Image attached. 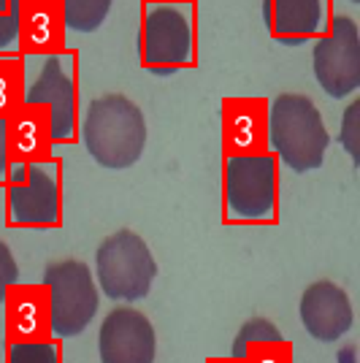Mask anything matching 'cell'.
<instances>
[{"label":"cell","mask_w":360,"mask_h":363,"mask_svg":"<svg viewBox=\"0 0 360 363\" xmlns=\"http://www.w3.org/2000/svg\"><path fill=\"white\" fill-rule=\"evenodd\" d=\"M154 325L133 306H117L101 323V363H154Z\"/></svg>","instance_id":"10"},{"label":"cell","mask_w":360,"mask_h":363,"mask_svg":"<svg viewBox=\"0 0 360 363\" xmlns=\"http://www.w3.org/2000/svg\"><path fill=\"white\" fill-rule=\"evenodd\" d=\"M144 3L150 6V3H179V0H144Z\"/></svg>","instance_id":"25"},{"label":"cell","mask_w":360,"mask_h":363,"mask_svg":"<svg viewBox=\"0 0 360 363\" xmlns=\"http://www.w3.org/2000/svg\"><path fill=\"white\" fill-rule=\"evenodd\" d=\"M11 147H9V117H0V182L9 179Z\"/></svg>","instance_id":"23"},{"label":"cell","mask_w":360,"mask_h":363,"mask_svg":"<svg viewBox=\"0 0 360 363\" xmlns=\"http://www.w3.org/2000/svg\"><path fill=\"white\" fill-rule=\"evenodd\" d=\"M95 274L108 298L114 301H138L147 298L157 277V263L150 244L135 230H114L95 250Z\"/></svg>","instance_id":"4"},{"label":"cell","mask_w":360,"mask_h":363,"mask_svg":"<svg viewBox=\"0 0 360 363\" xmlns=\"http://www.w3.org/2000/svg\"><path fill=\"white\" fill-rule=\"evenodd\" d=\"M266 138L276 160L306 174L325 163L330 136L317 104L303 92H282L269 104Z\"/></svg>","instance_id":"2"},{"label":"cell","mask_w":360,"mask_h":363,"mask_svg":"<svg viewBox=\"0 0 360 363\" xmlns=\"http://www.w3.org/2000/svg\"><path fill=\"white\" fill-rule=\"evenodd\" d=\"M46 312L49 328L71 339L79 336L95 320L98 312V288L87 263L81 260H57L44 272Z\"/></svg>","instance_id":"6"},{"label":"cell","mask_w":360,"mask_h":363,"mask_svg":"<svg viewBox=\"0 0 360 363\" xmlns=\"http://www.w3.org/2000/svg\"><path fill=\"white\" fill-rule=\"evenodd\" d=\"M141 65L171 76L196 65V3H150L141 28Z\"/></svg>","instance_id":"3"},{"label":"cell","mask_w":360,"mask_h":363,"mask_svg":"<svg viewBox=\"0 0 360 363\" xmlns=\"http://www.w3.org/2000/svg\"><path fill=\"white\" fill-rule=\"evenodd\" d=\"M352 301L347 290L330 279H317L300 296V323L317 342H339L352 328Z\"/></svg>","instance_id":"11"},{"label":"cell","mask_w":360,"mask_h":363,"mask_svg":"<svg viewBox=\"0 0 360 363\" xmlns=\"http://www.w3.org/2000/svg\"><path fill=\"white\" fill-rule=\"evenodd\" d=\"M19 279V266H16V257L14 252L9 250V244L0 239V303L6 301L9 296V288L16 285Z\"/></svg>","instance_id":"22"},{"label":"cell","mask_w":360,"mask_h":363,"mask_svg":"<svg viewBox=\"0 0 360 363\" xmlns=\"http://www.w3.org/2000/svg\"><path fill=\"white\" fill-rule=\"evenodd\" d=\"M274 342L279 345L282 333H279V328L271 320H247L239 328V333H236V339H233V358H247L252 345H274Z\"/></svg>","instance_id":"18"},{"label":"cell","mask_w":360,"mask_h":363,"mask_svg":"<svg viewBox=\"0 0 360 363\" xmlns=\"http://www.w3.org/2000/svg\"><path fill=\"white\" fill-rule=\"evenodd\" d=\"M6 203L16 225H57L62 217L60 166L46 160L28 163L25 179L9 182Z\"/></svg>","instance_id":"9"},{"label":"cell","mask_w":360,"mask_h":363,"mask_svg":"<svg viewBox=\"0 0 360 363\" xmlns=\"http://www.w3.org/2000/svg\"><path fill=\"white\" fill-rule=\"evenodd\" d=\"M336 363H358V350L352 347V345H347L336 352Z\"/></svg>","instance_id":"24"},{"label":"cell","mask_w":360,"mask_h":363,"mask_svg":"<svg viewBox=\"0 0 360 363\" xmlns=\"http://www.w3.org/2000/svg\"><path fill=\"white\" fill-rule=\"evenodd\" d=\"M81 141L101 168L122 171L135 166L147 147L144 111L122 92L101 95L87 106L81 122Z\"/></svg>","instance_id":"1"},{"label":"cell","mask_w":360,"mask_h":363,"mask_svg":"<svg viewBox=\"0 0 360 363\" xmlns=\"http://www.w3.org/2000/svg\"><path fill=\"white\" fill-rule=\"evenodd\" d=\"M263 16L271 35L287 46H300L328 30L325 0H263Z\"/></svg>","instance_id":"12"},{"label":"cell","mask_w":360,"mask_h":363,"mask_svg":"<svg viewBox=\"0 0 360 363\" xmlns=\"http://www.w3.org/2000/svg\"><path fill=\"white\" fill-rule=\"evenodd\" d=\"M65 11L62 0H22L19 14V55H57L65 52Z\"/></svg>","instance_id":"13"},{"label":"cell","mask_w":360,"mask_h":363,"mask_svg":"<svg viewBox=\"0 0 360 363\" xmlns=\"http://www.w3.org/2000/svg\"><path fill=\"white\" fill-rule=\"evenodd\" d=\"M19 14L22 0H0V57L19 52Z\"/></svg>","instance_id":"19"},{"label":"cell","mask_w":360,"mask_h":363,"mask_svg":"<svg viewBox=\"0 0 360 363\" xmlns=\"http://www.w3.org/2000/svg\"><path fill=\"white\" fill-rule=\"evenodd\" d=\"M9 147L11 160L19 163H41L49 160L52 136H49V111L46 106L22 104L9 117Z\"/></svg>","instance_id":"15"},{"label":"cell","mask_w":360,"mask_h":363,"mask_svg":"<svg viewBox=\"0 0 360 363\" xmlns=\"http://www.w3.org/2000/svg\"><path fill=\"white\" fill-rule=\"evenodd\" d=\"M25 104L46 106L52 144H65L76 130V82L74 57L65 52L46 55L38 74L25 84Z\"/></svg>","instance_id":"8"},{"label":"cell","mask_w":360,"mask_h":363,"mask_svg":"<svg viewBox=\"0 0 360 363\" xmlns=\"http://www.w3.org/2000/svg\"><path fill=\"white\" fill-rule=\"evenodd\" d=\"M339 141L344 152L352 157V166H360V101H352L344 108L342 117V128H339Z\"/></svg>","instance_id":"20"},{"label":"cell","mask_w":360,"mask_h":363,"mask_svg":"<svg viewBox=\"0 0 360 363\" xmlns=\"http://www.w3.org/2000/svg\"><path fill=\"white\" fill-rule=\"evenodd\" d=\"M223 114H225L227 155H260L269 150V138H266L269 101L227 98L223 104Z\"/></svg>","instance_id":"14"},{"label":"cell","mask_w":360,"mask_h":363,"mask_svg":"<svg viewBox=\"0 0 360 363\" xmlns=\"http://www.w3.org/2000/svg\"><path fill=\"white\" fill-rule=\"evenodd\" d=\"M312 74L325 95L336 101L360 87V33L352 16H330L328 30L312 49Z\"/></svg>","instance_id":"7"},{"label":"cell","mask_w":360,"mask_h":363,"mask_svg":"<svg viewBox=\"0 0 360 363\" xmlns=\"http://www.w3.org/2000/svg\"><path fill=\"white\" fill-rule=\"evenodd\" d=\"M349 3H355V6H358V3H360V0H349Z\"/></svg>","instance_id":"26"},{"label":"cell","mask_w":360,"mask_h":363,"mask_svg":"<svg viewBox=\"0 0 360 363\" xmlns=\"http://www.w3.org/2000/svg\"><path fill=\"white\" fill-rule=\"evenodd\" d=\"M114 0H62L65 28L68 33H95L101 30Z\"/></svg>","instance_id":"16"},{"label":"cell","mask_w":360,"mask_h":363,"mask_svg":"<svg viewBox=\"0 0 360 363\" xmlns=\"http://www.w3.org/2000/svg\"><path fill=\"white\" fill-rule=\"evenodd\" d=\"M25 65L19 57H0V117H11L25 104Z\"/></svg>","instance_id":"17"},{"label":"cell","mask_w":360,"mask_h":363,"mask_svg":"<svg viewBox=\"0 0 360 363\" xmlns=\"http://www.w3.org/2000/svg\"><path fill=\"white\" fill-rule=\"evenodd\" d=\"M9 363H60V352L49 342H14L9 347Z\"/></svg>","instance_id":"21"},{"label":"cell","mask_w":360,"mask_h":363,"mask_svg":"<svg viewBox=\"0 0 360 363\" xmlns=\"http://www.w3.org/2000/svg\"><path fill=\"white\" fill-rule=\"evenodd\" d=\"M225 212L236 220H269L279 201V160L271 152L227 155L223 171Z\"/></svg>","instance_id":"5"}]
</instances>
